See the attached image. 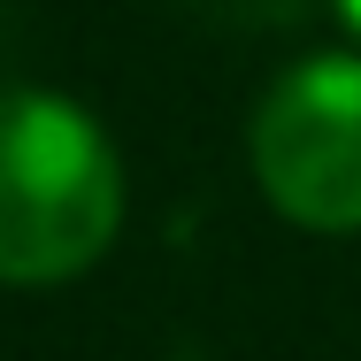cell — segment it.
Listing matches in <instances>:
<instances>
[{
	"mask_svg": "<svg viewBox=\"0 0 361 361\" xmlns=\"http://www.w3.org/2000/svg\"><path fill=\"white\" fill-rule=\"evenodd\" d=\"M123 223L108 131L39 85H0V285L85 277Z\"/></svg>",
	"mask_w": 361,
	"mask_h": 361,
	"instance_id": "cell-1",
	"label": "cell"
},
{
	"mask_svg": "<svg viewBox=\"0 0 361 361\" xmlns=\"http://www.w3.org/2000/svg\"><path fill=\"white\" fill-rule=\"evenodd\" d=\"M246 161H254L262 200L285 223L323 231V238L361 231V62L354 54L292 62L246 123Z\"/></svg>",
	"mask_w": 361,
	"mask_h": 361,
	"instance_id": "cell-2",
	"label": "cell"
},
{
	"mask_svg": "<svg viewBox=\"0 0 361 361\" xmlns=\"http://www.w3.org/2000/svg\"><path fill=\"white\" fill-rule=\"evenodd\" d=\"M338 8H346V23H354V31H361V0H338Z\"/></svg>",
	"mask_w": 361,
	"mask_h": 361,
	"instance_id": "cell-3",
	"label": "cell"
}]
</instances>
